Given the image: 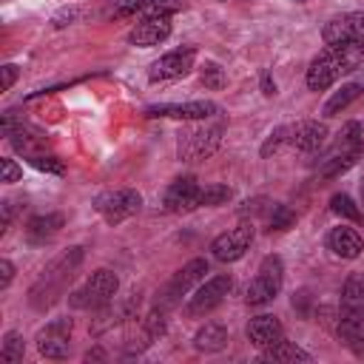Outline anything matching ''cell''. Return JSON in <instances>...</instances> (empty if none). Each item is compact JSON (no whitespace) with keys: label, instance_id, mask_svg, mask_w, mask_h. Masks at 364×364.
I'll return each instance as SVG.
<instances>
[{"label":"cell","instance_id":"obj_1","mask_svg":"<svg viewBox=\"0 0 364 364\" xmlns=\"http://www.w3.org/2000/svg\"><path fill=\"white\" fill-rule=\"evenodd\" d=\"M364 63V48L361 46H327L318 57H313V63L307 65V88L310 91H324L330 88L336 80H341L344 74L355 71Z\"/></svg>","mask_w":364,"mask_h":364},{"label":"cell","instance_id":"obj_2","mask_svg":"<svg viewBox=\"0 0 364 364\" xmlns=\"http://www.w3.org/2000/svg\"><path fill=\"white\" fill-rule=\"evenodd\" d=\"M80 262H82V247H68L63 256H57V259L37 276V282L31 284V290H28V301H31V307H34V310H46V307H51V304L63 296L65 284L74 279Z\"/></svg>","mask_w":364,"mask_h":364},{"label":"cell","instance_id":"obj_3","mask_svg":"<svg viewBox=\"0 0 364 364\" xmlns=\"http://www.w3.org/2000/svg\"><path fill=\"white\" fill-rule=\"evenodd\" d=\"M225 136V122L222 117L210 119H196V125H185L176 134V156L182 162H202L216 154Z\"/></svg>","mask_w":364,"mask_h":364},{"label":"cell","instance_id":"obj_4","mask_svg":"<svg viewBox=\"0 0 364 364\" xmlns=\"http://www.w3.org/2000/svg\"><path fill=\"white\" fill-rule=\"evenodd\" d=\"M361 151H364V125L361 122H347L338 131L336 145L318 162V176L321 179H336V176L347 173L361 159Z\"/></svg>","mask_w":364,"mask_h":364},{"label":"cell","instance_id":"obj_5","mask_svg":"<svg viewBox=\"0 0 364 364\" xmlns=\"http://www.w3.org/2000/svg\"><path fill=\"white\" fill-rule=\"evenodd\" d=\"M117 290H119L117 273L108 270V267H100V270H94V273L68 296V304H71L74 310H100V307H105V304L114 301Z\"/></svg>","mask_w":364,"mask_h":364},{"label":"cell","instance_id":"obj_6","mask_svg":"<svg viewBox=\"0 0 364 364\" xmlns=\"http://www.w3.org/2000/svg\"><path fill=\"white\" fill-rule=\"evenodd\" d=\"M282 282H284V264H282V259H279L276 253H270V256H264V259L259 262V270H256L253 282H250L247 290H245V301H247L250 307L270 304V301L279 296Z\"/></svg>","mask_w":364,"mask_h":364},{"label":"cell","instance_id":"obj_7","mask_svg":"<svg viewBox=\"0 0 364 364\" xmlns=\"http://www.w3.org/2000/svg\"><path fill=\"white\" fill-rule=\"evenodd\" d=\"M230 290H233V279H230L228 273H219V276L205 279V282L196 287V293L188 299L185 316H188V318H199V316L213 313V310L230 296Z\"/></svg>","mask_w":364,"mask_h":364},{"label":"cell","instance_id":"obj_8","mask_svg":"<svg viewBox=\"0 0 364 364\" xmlns=\"http://www.w3.org/2000/svg\"><path fill=\"white\" fill-rule=\"evenodd\" d=\"M94 208L97 213L108 222V225H119L131 216L139 213L142 208V193L134 191V188H119V191H105L94 199Z\"/></svg>","mask_w":364,"mask_h":364},{"label":"cell","instance_id":"obj_9","mask_svg":"<svg viewBox=\"0 0 364 364\" xmlns=\"http://www.w3.org/2000/svg\"><path fill=\"white\" fill-rule=\"evenodd\" d=\"M210 270V264H208V259H191L188 264H182V270H176L173 273V279L162 287V293H159V299H156V304H162V307H173V304H179L182 301V296H188L193 287H199L202 282H205V273Z\"/></svg>","mask_w":364,"mask_h":364},{"label":"cell","instance_id":"obj_10","mask_svg":"<svg viewBox=\"0 0 364 364\" xmlns=\"http://www.w3.org/2000/svg\"><path fill=\"white\" fill-rule=\"evenodd\" d=\"M253 236H256V228H253V219H242L236 228L219 233L213 242H210V256L216 262H239L247 247L253 245Z\"/></svg>","mask_w":364,"mask_h":364},{"label":"cell","instance_id":"obj_11","mask_svg":"<svg viewBox=\"0 0 364 364\" xmlns=\"http://www.w3.org/2000/svg\"><path fill=\"white\" fill-rule=\"evenodd\" d=\"M148 119H182V122H196V119H210L219 117V105L210 100H191V102H162V105H148L142 111Z\"/></svg>","mask_w":364,"mask_h":364},{"label":"cell","instance_id":"obj_12","mask_svg":"<svg viewBox=\"0 0 364 364\" xmlns=\"http://www.w3.org/2000/svg\"><path fill=\"white\" fill-rule=\"evenodd\" d=\"M71 330H74V321H71L68 316L51 318V321L37 333V338H34L40 355L54 358V361L65 358V355L71 353Z\"/></svg>","mask_w":364,"mask_h":364},{"label":"cell","instance_id":"obj_13","mask_svg":"<svg viewBox=\"0 0 364 364\" xmlns=\"http://www.w3.org/2000/svg\"><path fill=\"white\" fill-rule=\"evenodd\" d=\"M321 37L327 46H361L364 48V11H344L321 28Z\"/></svg>","mask_w":364,"mask_h":364},{"label":"cell","instance_id":"obj_14","mask_svg":"<svg viewBox=\"0 0 364 364\" xmlns=\"http://www.w3.org/2000/svg\"><path fill=\"white\" fill-rule=\"evenodd\" d=\"M196 63V48L193 46H182V48H173L168 54H162L151 68H148V80L151 82H171V80H179L185 77Z\"/></svg>","mask_w":364,"mask_h":364},{"label":"cell","instance_id":"obj_15","mask_svg":"<svg viewBox=\"0 0 364 364\" xmlns=\"http://www.w3.org/2000/svg\"><path fill=\"white\" fill-rule=\"evenodd\" d=\"M162 208L168 213H188L202 208V185L196 176H179L173 179L162 193Z\"/></svg>","mask_w":364,"mask_h":364},{"label":"cell","instance_id":"obj_16","mask_svg":"<svg viewBox=\"0 0 364 364\" xmlns=\"http://www.w3.org/2000/svg\"><path fill=\"white\" fill-rule=\"evenodd\" d=\"M333 333L355 358H364V307H341Z\"/></svg>","mask_w":364,"mask_h":364},{"label":"cell","instance_id":"obj_17","mask_svg":"<svg viewBox=\"0 0 364 364\" xmlns=\"http://www.w3.org/2000/svg\"><path fill=\"white\" fill-rule=\"evenodd\" d=\"M185 9V0H117L114 14L117 17H131V14H142V17H171L176 11Z\"/></svg>","mask_w":364,"mask_h":364},{"label":"cell","instance_id":"obj_18","mask_svg":"<svg viewBox=\"0 0 364 364\" xmlns=\"http://www.w3.org/2000/svg\"><path fill=\"white\" fill-rule=\"evenodd\" d=\"M171 37V17H142L131 31H128V43L139 46V48H151L159 46Z\"/></svg>","mask_w":364,"mask_h":364},{"label":"cell","instance_id":"obj_19","mask_svg":"<svg viewBox=\"0 0 364 364\" xmlns=\"http://www.w3.org/2000/svg\"><path fill=\"white\" fill-rule=\"evenodd\" d=\"M327 142V125L318 122V119H301L296 125H290V142L296 151H304V154H316L321 151Z\"/></svg>","mask_w":364,"mask_h":364},{"label":"cell","instance_id":"obj_20","mask_svg":"<svg viewBox=\"0 0 364 364\" xmlns=\"http://www.w3.org/2000/svg\"><path fill=\"white\" fill-rule=\"evenodd\" d=\"M282 338H284V327H282V321H279L276 316L259 313V316H253V318L247 321V341H250L253 347L267 350V347H273V344L282 341Z\"/></svg>","mask_w":364,"mask_h":364},{"label":"cell","instance_id":"obj_21","mask_svg":"<svg viewBox=\"0 0 364 364\" xmlns=\"http://www.w3.org/2000/svg\"><path fill=\"white\" fill-rule=\"evenodd\" d=\"M327 250H333V256L338 259H358L364 250V239L358 236L355 228L338 225V228H330L327 233Z\"/></svg>","mask_w":364,"mask_h":364},{"label":"cell","instance_id":"obj_22","mask_svg":"<svg viewBox=\"0 0 364 364\" xmlns=\"http://www.w3.org/2000/svg\"><path fill=\"white\" fill-rule=\"evenodd\" d=\"M63 213H37L26 222V242L28 245H46L51 242L63 228Z\"/></svg>","mask_w":364,"mask_h":364},{"label":"cell","instance_id":"obj_23","mask_svg":"<svg viewBox=\"0 0 364 364\" xmlns=\"http://www.w3.org/2000/svg\"><path fill=\"white\" fill-rule=\"evenodd\" d=\"M259 358H262V361H276V364H296V361L310 364V361H313V355H310L307 350H301L296 341H287V338H282V341H276L273 347L262 350Z\"/></svg>","mask_w":364,"mask_h":364},{"label":"cell","instance_id":"obj_24","mask_svg":"<svg viewBox=\"0 0 364 364\" xmlns=\"http://www.w3.org/2000/svg\"><path fill=\"white\" fill-rule=\"evenodd\" d=\"M361 94H364V82H361V80H355V82H344L338 91L330 94V100L324 102L321 114H324V117H338V114H341L344 108H350Z\"/></svg>","mask_w":364,"mask_h":364},{"label":"cell","instance_id":"obj_25","mask_svg":"<svg viewBox=\"0 0 364 364\" xmlns=\"http://www.w3.org/2000/svg\"><path fill=\"white\" fill-rule=\"evenodd\" d=\"M193 347L199 353H219V350H225L228 347V330H225V324L208 321L205 327H199L196 336H193Z\"/></svg>","mask_w":364,"mask_h":364},{"label":"cell","instance_id":"obj_26","mask_svg":"<svg viewBox=\"0 0 364 364\" xmlns=\"http://www.w3.org/2000/svg\"><path fill=\"white\" fill-rule=\"evenodd\" d=\"M341 307H364V270L350 273L341 284Z\"/></svg>","mask_w":364,"mask_h":364},{"label":"cell","instance_id":"obj_27","mask_svg":"<svg viewBox=\"0 0 364 364\" xmlns=\"http://www.w3.org/2000/svg\"><path fill=\"white\" fill-rule=\"evenodd\" d=\"M23 353H26L23 336H20L17 330H9V333L3 336V344H0V358H3L6 364H17V361H23Z\"/></svg>","mask_w":364,"mask_h":364},{"label":"cell","instance_id":"obj_28","mask_svg":"<svg viewBox=\"0 0 364 364\" xmlns=\"http://www.w3.org/2000/svg\"><path fill=\"white\" fill-rule=\"evenodd\" d=\"M330 210H333L336 216L347 219V222H361V219H364V213L358 210V205H355L347 193H336V196L330 199Z\"/></svg>","mask_w":364,"mask_h":364},{"label":"cell","instance_id":"obj_29","mask_svg":"<svg viewBox=\"0 0 364 364\" xmlns=\"http://www.w3.org/2000/svg\"><path fill=\"white\" fill-rule=\"evenodd\" d=\"M199 80H202V85H205V88H213V91L225 88V82H228L225 68H222L219 63H210V60H208V63L199 68Z\"/></svg>","mask_w":364,"mask_h":364},{"label":"cell","instance_id":"obj_30","mask_svg":"<svg viewBox=\"0 0 364 364\" xmlns=\"http://www.w3.org/2000/svg\"><path fill=\"white\" fill-rule=\"evenodd\" d=\"M293 222H296V213H293L287 205L273 202V208H270V213H267L270 230H287V228H293Z\"/></svg>","mask_w":364,"mask_h":364},{"label":"cell","instance_id":"obj_31","mask_svg":"<svg viewBox=\"0 0 364 364\" xmlns=\"http://www.w3.org/2000/svg\"><path fill=\"white\" fill-rule=\"evenodd\" d=\"M233 196V191L228 185H202V208H213V205H225L228 199Z\"/></svg>","mask_w":364,"mask_h":364},{"label":"cell","instance_id":"obj_32","mask_svg":"<svg viewBox=\"0 0 364 364\" xmlns=\"http://www.w3.org/2000/svg\"><path fill=\"white\" fill-rule=\"evenodd\" d=\"M287 142H290V125H279V128L270 131V136L264 139V145H262L259 154H262V156H273V154H276L282 145H287Z\"/></svg>","mask_w":364,"mask_h":364},{"label":"cell","instance_id":"obj_33","mask_svg":"<svg viewBox=\"0 0 364 364\" xmlns=\"http://www.w3.org/2000/svg\"><path fill=\"white\" fill-rule=\"evenodd\" d=\"M28 162L37 168V171H46V173H54V176H63L65 173V165H63V159H57L54 154H34V156H28Z\"/></svg>","mask_w":364,"mask_h":364},{"label":"cell","instance_id":"obj_34","mask_svg":"<svg viewBox=\"0 0 364 364\" xmlns=\"http://www.w3.org/2000/svg\"><path fill=\"white\" fill-rule=\"evenodd\" d=\"M270 208H273V202L264 199V196H259V199H247V202L239 208V213H242V216H264V219H267Z\"/></svg>","mask_w":364,"mask_h":364},{"label":"cell","instance_id":"obj_35","mask_svg":"<svg viewBox=\"0 0 364 364\" xmlns=\"http://www.w3.org/2000/svg\"><path fill=\"white\" fill-rule=\"evenodd\" d=\"M0 165H3V182H17V179L23 176V168H20L11 156H6Z\"/></svg>","mask_w":364,"mask_h":364},{"label":"cell","instance_id":"obj_36","mask_svg":"<svg viewBox=\"0 0 364 364\" xmlns=\"http://www.w3.org/2000/svg\"><path fill=\"white\" fill-rule=\"evenodd\" d=\"M77 17H80V9H63L60 14H54L51 23H54V28H63V26H71Z\"/></svg>","mask_w":364,"mask_h":364},{"label":"cell","instance_id":"obj_37","mask_svg":"<svg viewBox=\"0 0 364 364\" xmlns=\"http://www.w3.org/2000/svg\"><path fill=\"white\" fill-rule=\"evenodd\" d=\"M14 279V264L9 259H0V290H6Z\"/></svg>","mask_w":364,"mask_h":364},{"label":"cell","instance_id":"obj_38","mask_svg":"<svg viewBox=\"0 0 364 364\" xmlns=\"http://www.w3.org/2000/svg\"><path fill=\"white\" fill-rule=\"evenodd\" d=\"M307 304H310V293H307V290H299V293H293V310H299L301 316H310Z\"/></svg>","mask_w":364,"mask_h":364},{"label":"cell","instance_id":"obj_39","mask_svg":"<svg viewBox=\"0 0 364 364\" xmlns=\"http://www.w3.org/2000/svg\"><path fill=\"white\" fill-rule=\"evenodd\" d=\"M0 71H3V91H9L17 80V65H3Z\"/></svg>","mask_w":364,"mask_h":364},{"label":"cell","instance_id":"obj_40","mask_svg":"<svg viewBox=\"0 0 364 364\" xmlns=\"http://www.w3.org/2000/svg\"><path fill=\"white\" fill-rule=\"evenodd\" d=\"M262 91H264V97H273L276 94V82L270 80V71L262 74Z\"/></svg>","mask_w":364,"mask_h":364}]
</instances>
